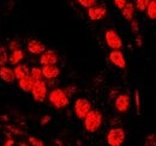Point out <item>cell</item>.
Returning a JSON list of instances; mask_svg holds the SVG:
<instances>
[{
    "mask_svg": "<svg viewBox=\"0 0 156 146\" xmlns=\"http://www.w3.org/2000/svg\"><path fill=\"white\" fill-rule=\"evenodd\" d=\"M83 7H87V9H91L94 6H96L98 1L96 0H79L78 1Z\"/></svg>",
    "mask_w": 156,
    "mask_h": 146,
    "instance_id": "22",
    "label": "cell"
},
{
    "mask_svg": "<svg viewBox=\"0 0 156 146\" xmlns=\"http://www.w3.org/2000/svg\"><path fill=\"white\" fill-rule=\"evenodd\" d=\"M0 78H1L4 82L9 83V84L13 83V82H15V75H13V71H12L10 67H6V66H4V67H0Z\"/></svg>",
    "mask_w": 156,
    "mask_h": 146,
    "instance_id": "15",
    "label": "cell"
},
{
    "mask_svg": "<svg viewBox=\"0 0 156 146\" xmlns=\"http://www.w3.org/2000/svg\"><path fill=\"white\" fill-rule=\"evenodd\" d=\"M13 145H15V141H13V139L10 138V139H7V140L4 143V145L2 146H13Z\"/></svg>",
    "mask_w": 156,
    "mask_h": 146,
    "instance_id": "31",
    "label": "cell"
},
{
    "mask_svg": "<svg viewBox=\"0 0 156 146\" xmlns=\"http://www.w3.org/2000/svg\"><path fill=\"white\" fill-rule=\"evenodd\" d=\"M136 41H137V46H138V47H142V46H143V41H142V36H140V35H137Z\"/></svg>",
    "mask_w": 156,
    "mask_h": 146,
    "instance_id": "32",
    "label": "cell"
},
{
    "mask_svg": "<svg viewBox=\"0 0 156 146\" xmlns=\"http://www.w3.org/2000/svg\"><path fill=\"white\" fill-rule=\"evenodd\" d=\"M125 130L121 127L112 128L107 134V144L109 146H121L125 141Z\"/></svg>",
    "mask_w": 156,
    "mask_h": 146,
    "instance_id": "3",
    "label": "cell"
},
{
    "mask_svg": "<svg viewBox=\"0 0 156 146\" xmlns=\"http://www.w3.org/2000/svg\"><path fill=\"white\" fill-rule=\"evenodd\" d=\"M135 99H136L137 114L139 115V114H140V101H139V92H138V90H136V91H135Z\"/></svg>",
    "mask_w": 156,
    "mask_h": 146,
    "instance_id": "28",
    "label": "cell"
},
{
    "mask_svg": "<svg viewBox=\"0 0 156 146\" xmlns=\"http://www.w3.org/2000/svg\"><path fill=\"white\" fill-rule=\"evenodd\" d=\"M29 75L33 78L34 82H37V80H42V72H41V68L39 67H33L29 72Z\"/></svg>",
    "mask_w": 156,
    "mask_h": 146,
    "instance_id": "20",
    "label": "cell"
},
{
    "mask_svg": "<svg viewBox=\"0 0 156 146\" xmlns=\"http://www.w3.org/2000/svg\"><path fill=\"white\" fill-rule=\"evenodd\" d=\"M51 120H52V116H51V115H44V116H42L40 125H41V126H44V125H47Z\"/></svg>",
    "mask_w": 156,
    "mask_h": 146,
    "instance_id": "30",
    "label": "cell"
},
{
    "mask_svg": "<svg viewBox=\"0 0 156 146\" xmlns=\"http://www.w3.org/2000/svg\"><path fill=\"white\" fill-rule=\"evenodd\" d=\"M93 109L91 103L87 98H78L75 102V114L79 120H84V117Z\"/></svg>",
    "mask_w": 156,
    "mask_h": 146,
    "instance_id": "6",
    "label": "cell"
},
{
    "mask_svg": "<svg viewBox=\"0 0 156 146\" xmlns=\"http://www.w3.org/2000/svg\"><path fill=\"white\" fill-rule=\"evenodd\" d=\"M42 72V77L46 78L47 80H55L60 74V70L57 65L54 66H44L41 68Z\"/></svg>",
    "mask_w": 156,
    "mask_h": 146,
    "instance_id": "11",
    "label": "cell"
},
{
    "mask_svg": "<svg viewBox=\"0 0 156 146\" xmlns=\"http://www.w3.org/2000/svg\"><path fill=\"white\" fill-rule=\"evenodd\" d=\"M88 16L90 20H100L103 19L107 16V7L101 5V6H94L91 9H88Z\"/></svg>",
    "mask_w": 156,
    "mask_h": 146,
    "instance_id": "10",
    "label": "cell"
},
{
    "mask_svg": "<svg viewBox=\"0 0 156 146\" xmlns=\"http://www.w3.org/2000/svg\"><path fill=\"white\" fill-rule=\"evenodd\" d=\"M113 4H114V6L119 9V10H122L124 7H125V5L127 4V1H125V0H114L113 1Z\"/></svg>",
    "mask_w": 156,
    "mask_h": 146,
    "instance_id": "29",
    "label": "cell"
},
{
    "mask_svg": "<svg viewBox=\"0 0 156 146\" xmlns=\"http://www.w3.org/2000/svg\"><path fill=\"white\" fill-rule=\"evenodd\" d=\"M20 146H28L25 143H20Z\"/></svg>",
    "mask_w": 156,
    "mask_h": 146,
    "instance_id": "33",
    "label": "cell"
},
{
    "mask_svg": "<svg viewBox=\"0 0 156 146\" xmlns=\"http://www.w3.org/2000/svg\"><path fill=\"white\" fill-rule=\"evenodd\" d=\"M30 92L33 95V98L36 102H39V103L44 102V99L47 98V95H48V88H47L44 80H37V82H35Z\"/></svg>",
    "mask_w": 156,
    "mask_h": 146,
    "instance_id": "4",
    "label": "cell"
},
{
    "mask_svg": "<svg viewBox=\"0 0 156 146\" xmlns=\"http://www.w3.org/2000/svg\"><path fill=\"white\" fill-rule=\"evenodd\" d=\"M105 40H106L107 46L112 50H120L122 48V40L115 30H112V29L107 30L105 33Z\"/></svg>",
    "mask_w": 156,
    "mask_h": 146,
    "instance_id": "5",
    "label": "cell"
},
{
    "mask_svg": "<svg viewBox=\"0 0 156 146\" xmlns=\"http://www.w3.org/2000/svg\"><path fill=\"white\" fill-rule=\"evenodd\" d=\"M28 141H29V144L31 146H44L43 141L41 139H39V138H36V137H29Z\"/></svg>",
    "mask_w": 156,
    "mask_h": 146,
    "instance_id": "23",
    "label": "cell"
},
{
    "mask_svg": "<svg viewBox=\"0 0 156 146\" xmlns=\"http://www.w3.org/2000/svg\"><path fill=\"white\" fill-rule=\"evenodd\" d=\"M114 106H115V109H117L118 113H120V114L127 113L130 109V97H129V95L120 93L115 98Z\"/></svg>",
    "mask_w": 156,
    "mask_h": 146,
    "instance_id": "8",
    "label": "cell"
},
{
    "mask_svg": "<svg viewBox=\"0 0 156 146\" xmlns=\"http://www.w3.org/2000/svg\"><path fill=\"white\" fill-rule=\"evenodd\" d=\"M24 59V52L22 49H17L11 52V54L9 55V62L12 66H17L20 65V62Z\"/></svg>",
    "mask_w": 156,
    "mask_h": 146,
    "instance_id": "14",
    "label": "cell"
},
{
    "mask_svg": "<svg viewBox=\"0 0 156 146\" xmlns=\"http://www.w3.org/2000/svg\"><path fill=\"white\" fill-rule=\"evenodd\" d=\"M156 141H155V135L154 134H150L147 137V140H145V146H155Z\"/></svg>",
    "mask_w": 156,
    "mask_h": 146,
    "instance_id": "27",
    "label": "cell"
},
{
    "mask_svg": "<svg viewBox=\"0 0 156 146\" xmlns=\"http://www.w3.org/2000/svg\"><path fill=\"white\" fill-rule=\"evenodd\" d=\"M102 121H103L102 113L98 111V109H91L89 111V114L84 117V127L87 129V132L95 133L101 127Z\"/></svg>",
    "mask_w": 156,
    "mask_h": 146,
    "instance_id": "1",
    "label": "cell"
},
{
    "mask_svg": "<svg viewBox=\"0 0 156 146\" xmlns=\"http://www.w3.org/2000/svg\"><path fill=\"white\" fill-rule=\"evenodd\" d=\"M62 91L65 92V95L70 98L71 96H73V95L76 93V86H73V85H69V86H66L65 89H62Z\"/></svg>",
    "mask_w": 156,
    "mask_h": 146,
    "instance_id": "24",
    "label": "cell"
},
{
    "mask_svg": "<svg viewBox=\"0 0 156 146\" xmlns=\"http://www.w3.org/2000/svg\"><path fill=\"white\" fill-rule=\"evenodd\" d=\"M47 96H48V99H49L51 104L53 107L58 108V109L65 108L70 103V98L65 95L62 89H53V90H51V92Z\"/></svg>",
    "mask_w": 156,
    "mask_h": 146,
    "instance_id": "2",
    "label": "cell"
},
{
    "mask_svg": "<svg viewBox=\"0 0 156 146\" xmlns=\"http://www.w3.org/2000/svg\"><path fill=\"white\" fill-rule=\"evenodd\" d=\"M13 71V75H15V79H22L27 75H29V72H30V68L27 64H20L17 66H15V68L12 70Z\"/></svg>",
    "mask_w": 156,
    "mask_h": 146,
    "instance_id": "13",
    "label": "cell"
},
{
    "mask_svg": "<svg viewBox=\"0 0 156 146\" xmlns=\"http://www.w3.org/2000/svg\"><path fill=\"white\" fill-rule=\"evenodd\" d=\"M121 15H122L124 18L126 20H129V22L135 19V5L132 2H127L125 5V7L121 10Z\"/></svg>",
    "mask_w": 156,
    "mask_h": 146,
    "instance_id": "17",
    "label": "cell"
},
{
    "mask_svg": "<svg viewBox=\"0 0 156 146\" xmlns=\"http://www.w3.org/2000/svg\"><path fill=\"white\" fill-rule=\"evenodd\" d=\"M148 4H149V0H137L136 7H135V9L138 10L139 12H143V11H145V9H147Z\"/></svg>",
    "mask_w": 156,
    "mask_h": 146,
    "instance_id": "21",
    "label": "cell"
},
{
    "mask_svg": "<svg viewBox=\"0 0 156 146\" xmlns=\"http://www.w3.org/2000/svg\"><path fill=\"white\" fill-rule=\"evenodd\" d=\"M34 80L30 75H27L24 78H22L18 80V85H20V90H23L24 92H30L33 89V85H34Z\"/></svg>",
    "mask_w": 156,
    "mask_h": 146,
    "instance_id": "16",
    "label": "cell"
},
{
    "mask_svg": "<svg viewBox=\"0 0 156 146\" xmlns=\"http://www.w3.org/2000/svg\"><path fill=\"white\" fill-rule=\"evenodd\" d=\"M145 11H147V16H148L149 19H153V20H154V19L156 18V2L154 0L149 1V4H148V6H147Z\"/></svg>",
    "mask_w": 156,
    "mask_h": 146,
    "instance_id": "18",
    "label": "cell"
},
{
    "mask_svg": "<svg viewBox=\"0 0 156 146\" xmlns=\"http://www.w3.org/2000/svg\"><path fill=\"white\" fill-rule=\"evenodd\" d=\"M28 52L31 53L34 55L42 54L43 52H46V46L39 41V40H31L29 43H28Z\"/></svg>",
    "mask_w": 156,
    "mask_h": 146,
    "instance_id": "12",
    "label": "cell"
},
{
    "mask_svg": "<svg viewBox=\"0 0 156 146\" xmlns=\"http://www.w3.org/2000/svg\"><path fill=\"white\" fill-rule=\"evenodd\" d=\"M131 31L133 34H136V35H138V33H139V25H138V20L137 19L131 20Z\"/></svg>",
    "mask_w": 156,
    "mask_h": 146,
    "instance_id": "26",
    "label": "cell"
},
{
    "mask_svg": "<svg viewBox=\"0 0 156 146\" xmlns=\"http://www.w3.org/2000/svg\"><path fill=\"white\" fill-rule=\"evenodd\" d=\"M59 60V56L57 54V52L54 50H46L41 54V57H40V64L42 67L44 66H54L57 65Z\"/></svg>",
    "mask_w": 156,
    "mask_h": 146,
    "instance_id": "7",
    "label": "cell"
},
{
    "mask_svg": "<svg viewBox=\"0 0 156 146\" xmlns=\"http://www.w3.org/2000/svg\"><path fill=\"white\" fill-rule=\"evenodd\" d=\"M9 62V54L5 47H0V67L6 66V64Z\"/></svg>",
    "mask_w": 156,
    "mask_h": 146,
    "instance_id": "19",
    "label": "cell"
},
{
    "mask_svg": "<svg viewBox=\"0 0 156 146\" xmlns=\"http://www.w3.org/2000/svg\"><path fill=\"white\" fill-rule=\"evenodd\" d=\"M20 43L18 40H12L10 43H9V48L13 52V50H17V49H20Z\"/></svg>",
    "mask_w": 156,
    "mask_h": 146,
    "instance_id": "25",
    "label": "cell"
},
{
    "mask_svg": "<svg viewBox=\"0 0 156 146\" xmlns=\"http://www.w3.org/2000/svg\"><path fill=\"white\" fill-rule=\"evenodd\" d=\"M108 59L114 66L122 68V70L126 68V60H125V56L121 50H112L108 55Z\"/></svg>",
    "mask_w": 156,
    "mask_h": 146,
    "instance_id": "9",
    "label": "cell"
}]
</instances>
